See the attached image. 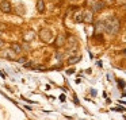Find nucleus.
I'll return each mask as SVG.
<instances>
[{
  "mask_svg": "<svg viewBox=\"0 0 126 120\" xmlns=\"http://www.w3.org/2000/svg\"><path fill=\"white\" fill-rule=\"evenodd\" d=\"M121 28V22L117 16H110L104 20V33L109 35H117Z\"/></svg>",
  "mask_w": 126,
  "mask_h": 120,
  "instance_id": "f257e3e1",
  "label": "nucleus"
},
{
  "mask_svg": "<svg viewBox=\"0 0 126 120\" xmlns=\"http://www.w3.org/2000/svg\"><path fill=\"white\" fill-rule=\"evenodd\" d=\"M38 35H39V39H41L44 43H50L52 39H53V33H52V30H49V28H41L39 33H38Z\"/></svg>",
  "mask_w": 126,
  "mask_h": 120,
  "instance_id": "f03ea898",
  "label": "nucleus"
},
{
  "mask_svg": "<svg viewBox=\"0 0 126 120\" xmlns=\"http://www.w3.org/2000/svg\"><path fill=\"white\" fill-rule=\"evenodd\" d=\"M104 7H106V3H104L103 0H95L92 3V6H91V11L94 12V14H99V12H102L104 10Z\"/></svg>",
  "mask_w": 126,
  "mask_h": 120,
  "instance_id": "7ed1b4c3",
  "label": "nucleus"
},
{
  "mask_svg": "<svg viewBox=\"0 0 126 120\" xmlns=\"http://www.w3.org/2000/svg\"><path fill=\"white\" fill-rule=\"evenodd\" d=\"M0 11L3 14H11L12 12V4L10 0H1L0 1Z\"/></svg>",
  "mask_w": 126,
  "mask_h": 120,
  "instance_id": "20e7f679",
  "label": "nucleus"
},
{
  "mask_svg": "<svg viewBox=\"0 0 126 120\" xmlns=\"http://www.w3.org/2000/svg\"><path fill=\"white\" fill-rule=\"evenodd\" d=\"M35 36H37V33L34 30H31V28H29V30H25L23 31V34H22V39L25 42H31V41H34L35 39Z\"/></svg>",
  "mask_w": 126,
  "mask_h": 120,
  "instance_id": "39448f33",
  "label": "nucleus"
},
{
  "mask_svg": "<svg viewBox=\"0 0 126 120\" xmlns=\"http://www.w3.org/2000/svg\"><path fill=\"white\" fill-rule=\"evenodd\" d=\"M83 22L87 23V24L94 23V12L91 11L90 8H85L84 11H83Z\"/></svg>",
  "mask_w": 126,
  "mask_h": 120,
  "instance_id": "423d86ee",
  "label": "nucleus"
},
{
  "mask_svg": "<svg viewBox=\"0 0 126 120\" xmlns=\"http://www.w3.org/2000/svg\"><path fill=\"white\" fill-rule=\"evenodd\" d=\"M104 33V22H96L95 30H94V36H98L102 39V34Z\"/></svg>",
  "mask_w": 126,
  "mask_h": 120,
  "instance_id": "0eeeda50",
  "label": "nucleus"
},
{
  "mask_svg": "<svg viewBox=\"0 0 126 120\" xmlns=\"http://www.w3.org/2000/svg\"><path fill=\"white\" fill-rule=\"evenodd\" d=\"M54 47H57V49H61V47H64V45L66 43V38H65V35L64 34H58L57 36H56V39H54Z\"/></svg>",
  "mask_w": 126,
  "mask_h": 120,
  "instance_id": "6e6552de",
  "label": "nucleus"
},
{
  "mask_svg": "<svg viewBox=\"0 0 126 120\" xmlns=\"http://www.w3.org/2000/svg\"><path fill=\"white\" fill-rule=\"evenodd\" d=\"M68 51H73L75 50V47H76V45H77V41H76V36H73V35H69L68 36Z\"/></svg>",
  "mask_w": 126,
  "mask_h": 120,
  "instance_id": "1a4fd4ad",
  "label": "nucleus"
},
{
  "mask_svg": "<svg viewBox=\"0 0 126 120\" xmlns=\"http://www.w3.org/2000/svg\"><path fill=\"white\" fill-rule=\"evenodd\" d=\"M10 49H11L15 54H20V53H22V50H23V47H22V45L18 43V42H12V43L10 45Z\"/></svg>",
  "mask_w": 126,
  "mask_h": 120,
  "instance_id": "9d476101",
  "label": "nucleus"
},
{
  "mask_svg": "<svg viewBox=\"0 0 126 120\" xmlns=\"http://www.w3.org/2000/svg\"><path fill=\"white\" fill-rule=\"evenodd\" d=\"M15 55H16V54H15V53L12 51L11 49H8V50H6V51H3V53H1V57L7 58V60H11V61L15 58Z\"/></svg>",
  "mask_w": 126,
  "mask_h": 120,
  "instance_id": "9b49d317",
  "label": "nucleus"
},
{
  "mask_svg": "<svg viewBox=\"0 0 126 120\" xmlns=\"http://www.w3.org/2000/svg\"><path fill=\"white\" fill-rule=\"evenodd\" d=\"M15 14L16 15H25L26 14V8H25V4H18L16 7H15Z\"/></svg>",
  "mask_w": 126,
  "mask_h": 120,
  "instance_id": "f8f14e48",
  "label": "nucleus"
},
{
  "mask_svg": "<svg viewBox=\"0 0 126 120\" xmlns=\"http://www.w3.org/2000/svg\"><path fill=\"white\" fill-rule=\"evenodd\" d=\"M37 11H38L39 14H44L45 12V1L44 0H38V1H37Z\"/></svg>",
  "mask_w": 126,
  "mask_h": 120,
  "instance_id": "ddd939ff",
  "label": "nucleus"
},
{
  "mask_svg": "<svg viewBox=\"0 0 126 120\" xmlns=\"http://www.w3.org/2000/svg\"><path fill=\"white\" fill-rule=\"evenodd\" d=\"M73 22L75 23H83V11H79L73 15Z\"/></svg>",
  "mask_w": 126,
  "mask_h": 120,
  "instance_id": "4468645a",
  "label": "nucleus"
},
{
  "mask_svg": "<svg viewBox=\"0 0 126 120\" xmlns=\"http://www.w3.org/2000/svg\"><path fill=\"white\" fill-rule=\"evenodd\" d=\"M79 61H80V57H79V55H73V57H71V58L68 60V63H69V65H73V63H77Z\"/></svg>",
  "mask_w": 126,
  "mask_h": 120,
  "instance_id": "2eb2a0df",
  "label": "nucleus"
},
{
  "mask_svg": "<svg viewBox=\"0 0 126 120\" xmlns=\"http://www.w3.org/2000/svg\"><path fill=\"white\" fill-rule=\"evenodd\" d=\"M118 85H119V88H125L126 86V82L123 81V80H118Z\"/></svg>",
  "mask_w": 126,
  "mask_h": 120,
  "instance_id": "dca6fc26",
  "label": "nucleus"
},
{
  "mask_svg": "<svg viewBox=\"0 0 126 120\" xmlns=\"http://www.w3.org/2000/svg\"><path fill=\"white\" fill-rule=\"evenodd\" d=\"M94 1H95V0H87V1H85V6H87V7H91Z\"/></svg>",
  "mask_w": 126,
  "mask_h": 120,
  "instance_id": "f3484780",
  "label": "nucleus"
},
{
  "mask_svg": "<svg viewBox=\"0 0 126 120\" xmlns=\"http://www.w3.org/2000/svg\"><path fill=\"white\" fill-rule=\"evenodd\" d=\"M6 27H7V24H4V23H0V31H6Z\"/></svg>",
  "mask_w": 126,
  "mask_h": 120,
  "instance_id": "a211bd4d",
  "label": "nucleus"
},
{
  "mask_svg": "<svg viewBox=\"0 0 126 120\" xmlns=\"http://www.w3.org/2000/svg\"><path fill=\"white\" fill-rule=\"evenodd\" d=\"M18 62H19V63H25V62H26V57L19 58V60H18Z\"/></svg>",
  "mask_w": 126,
  "mask_h": 120,
  "instance_id": "6ab92c4d",
  "label": "nucleus"
},
{
  "mask_svg": "<svg viewBox=\"0 0 126 120\" xmlns=\"http://www.w3.org/2000/svg\"><path fill=\"white\" fill-rule=\"evenodd\" d=\"M4 46V41H3V39H1V38H0V49H1V47H3Z\"/></svg>",
  "mask_w": 126,
  "mask_h": 120,
  "instance_id": "aec40b11",
  "label": "nucleus"
},
{
  "mask_svg": "<svg viewBox=\"0 0 126 120\" xmlns=\"http://www.w3.org/2000/svg\"><path fill=\"white\" fill-rule=\"evenodd\" d=\"M66 73H68V74H72V73H75V70H73V69H69V70L66 72Z\"/></svg>",
  "mask_w": 126,
  "mask_h": 120,
  "instance_id": "412c9836",
  "label": "nucleus"
},
{
  "mask_svg": "<svg viewBox=\"0 0 126 120\" xmlns=\"http://www.w3.org/2000/svg\"><path fill=\"white\" fill-rule=\"evenodd\" d=\"M123 53H125V54H126V49H125V50H123Z\"/></svg>",
  "mask_w": 126,
  "mask_h": 120,
  "instance_id": "4be33fe9",
  "label": "nucleus"
}]
</instances>
